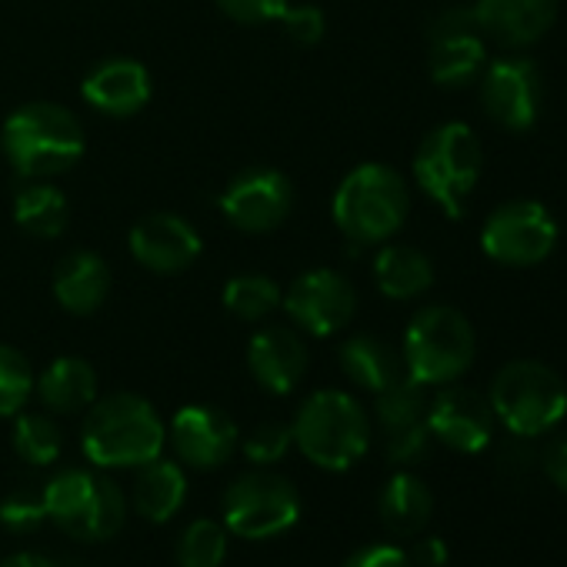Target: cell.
Listing matches in <instances>:
<instances>
[{
    "label": "cell",
    "instance_id": "obj_24",
    "mask_svg": "<svg viewBox=\"0 0 567 567\" xmlns=\"http://www.w3.org/2000/svg\"><path fill=\"white\" fill-rule=\"evenodd\" d=\"M374 284L391 301H411L431 291L434 264L424 250L411 244H384L374 257Z\"/></svg>",
    "mask_w": 567,
    "mask_h": 567
},
{
    "label": "cell",
    "instance_id": "obj_17",
    "mask_svg": "<svg viewBox=\"0 0 567 567\" xmlns=\"http://www.w3.org/2000/svg\"><path fill=\"white\" fill-rule=\"evenodd\" d=\"M431 437L461 454H477L494 437V411L491 401L471 388H444L427 404Z\"/></svg>",
    "mask_w": 567,
    "mask_h": 567
},
{
    "label": "cell",
    "instance_id": "obj_5",
    "mask_svg": "<svg viewBox=\"0 0 567 567\" xmlns=\"http://www.w3.org/2000/svg\"><path fill=\"white\" fill-rule=\"evenodd\" d=\"M48 520L58 524L71 540L101 544L121 534L127 520V497L117 481L97 471H64L44 484Z\"/></svg>",
    "mask_w": 567,
    "mask_h": 567
},
{
    "label": "cell",
    "instance_id": "obj_39",
    "mask_svg": "<svg viewBox=\"0 0 567 567\" xmlns=\"http://www.w3.org/2000/svg\"><path fill=\"white\" fill-rule=\"evenodd\" d=\"M411 560L417 567H444L447 564V544L441 537H424V540H417Z\"/></svg>",
    "mask_w": 567,
    "mask_h": 567
},
{
    "label": "cell",
    "instance_id": "obj_31",
    "mask_svg": "<svg viewBox=\"0 0 567 567\" xmlns=\"http://www.w3.org/2000/svg\"><path fill=\"white\" fill-rule=\"evenodd\" d=\"M227 557V527L210 520V517H197L194 524H187L177 537V564L181 567H220Z\"/></svg>",
    "mask_w": 567,
    "mask_h": 567
},
{
    "label": "cell",
    "instance_id": "obj_40",
    "mask_svg": "<svg viewBox=\"0 0 567 567\" xmlns=\"http://www.w3.org/2000/svg\"><path fill=\"white\" fill-rule=\"evenodd\" d=\"M0 567H58V564L44 554H11L0 560Z\"/></svg>",
    "mask_w": 567,
    "mask_h": 567
},
{
    "label": "cell",
    "instance_id": "obj_18",
    "mask_svg": "<svg viewBox=\"0 0 567 567\" xmlns=\"http://www.w3.org/2000/svg\"><path fill=\"white\" fill-rule=\"evenodd\" d=\"M127 247L151 274H181L200 257V234L181 214H147L131 227Z\"/></svg>",
    "mask_w": 567,
    "mask_h": 567
},
{
    "label": "cell",
    "instance_id": "obj_37",
    "mask_svg": "<svg viewBox=\"0 0 567 567\" xmlns=\"http://www.w3.org/2000/svg\"><path fill=\"white\" fill-rule=\"evenodd\" d=\"M344 567H414L411 554H404L394 544H368L361 550H354Z\"/></svg>",
    "mask_w": 567,
    "mask_h": 567
},
{
    "label": "cell",
    "instance_id": "obj_35",
    "mask_svg": "<svg viewBox=\"0 0 567 567\" xmlns=\"http://www.w3.org/2000/svg\"><path fill=\"white\" fill-rule=\"evenodd\" d=\"M277 21H280L284 34H288L295 44H305V48H315L328 31L324 11L315 8V4H288Z\"/></svg>",
    "mask_w": 567,
    "mask_h": 567
},
{
    "label": "cell",
    "instance_id": "obj_1",
    "mask_svg": "<svg viewBox=\"0 0 567 567\" xmlns=\"http://www.w3.org/2000/svg\"><path fill=\"white\" fill-rule=\"evenodd\" d=\"M0 147H4L14 171L28 181H48L54 174L71 171L84 157V124L74 111L34 101L18 107L0 131Z\"/></svg>",
    "mask_w": 567,
    "mask_h": 567
},
{
    "label": "cell",
    "instance_id": "obj_7",
    "mask_svg": "<svg viewBox=\"0 0 567 567\" xmlns=\"http://www.w3.org/2000/svg\"><path fill=\"white\" fill-rule=\"evenodd\" d=\"M401 358L404 374L421 388L451 384L474 361V328L461 311L447 305H431L411 318Z\"/></svg>",
    "mask_w": 567,
    "mask_h": 567
},
{
    "label": "cell",
    "instance_id": "obj_11",
    "mask_svg": "<svg viewBox=\"0 0 567 567\" xmlns=\"http://www.w3.org/2000/svg\"><path fill=\"white\" fill-rule=\"evenodd\" d=\"M280 305L298 331L311 338H331L351 324L358 311V291L341 270L315 267L291 284L288 295H280Z\"/></svg>",
    "mask_w": 567,
    "mask_h": 567
},
{
    "label": "cell",
    "instance_id": "obj_26",
    "mask_svg": "<svg viewBox=\"0 0 567 567\" xmlns=\"http://www.w3.org/2000/svg\"><path fill=\"white\" fill-rule=\"evenodd\" d=\"M34 388L51 414H81L97 401V374L84 358H58Z\"/></svg>",
    "mask_w": 567,
    "mask_h": 567
},
{
    "label": "cell",
    "instance_id": "obj_16",
    "mask_svg": "<svg viewBox=\"0 0 567 567\" xmlns=\"http://www.w3.org/2000/svg\"><path fill=\"white\" fill-rule=\"evenodd\" d=\"M171 444H174L181 464H187L194 471H214L234 457L240 437H237V424L220 408L190 404L174 414Z\"/></svg>",
    "mask_w": 567,
    "mask_h": 567
},
{
    "label": "cell",
    "instance_id": "obj_32",
    "mask_svg": "<svg viewBox=\"0 0 567 567\" xmlns=\"http://www.w3.org/2000/svg\"><path fill=\"white\" fill-rule=\"evenodd\" d=\"M34 371L31 361L18 351L0 344V417H14L24 411L34 391Z\"/></svg>",
    "mask_w": 567,
    "mask_h": 567
},
{
    "label": "cell",
    "instance_id": "obj_38",
    "mask_svg": "<svg viewBox=\"0 0 567 567\" xmlns=\"http://www.w3.org/2000/svg\"><path fill=\"white\" fill-rule=\"evenodd\" d=\"M544 471H547V477H550L560 491H567V437H560V441H554V444L547 447V454H544Z\"/></svg>",
    "mask_w": 567,
    "mask_h": 567
},
{
    "label": "cell",
    "instance_id": "obj_3",
    "mask_svg": "<svg viewBox=\"0 0 567 567\" xmlns=\"http://www.w3.org/2000/svg\"><path fill=\"white\" fill-rule=\"evenodd\" d=\"M331 210L334 224L351 244H384L404 227L411 210V190L394 167L361 164L338 184Z\"/></svg>",
    "mask_w": 567,
    "mask_h": 567
},
{
    "label": "cell",
    "instance_id": "obj_27",
    "mask_svg": "<svg viewBox=\"0 0 567 567\" xmlns=\"http://www.w3.org/2000/svg\"><path fill=\"white\" fill-rule=\"evenodd\" d=\"M378 511H381V520L391 534L398 537H414L424 530V524L431 520V511H434V497H431V487L417 477V474H394L384 491H381V501H378Z\"/></svg>",
    "mask_w": 567,
    "mask_h": 567
},
{
    "label": "cell",
    "instance_id": "obj_15",
    "mask_svg": "<svg viewBox=\"0 0 567 567\" xmlns=\"http://www.w3.org/2000/svg\"><path fill=\"white\" fill-rule=\"evenodd\" d=\"M384 451L394 464H414L431 447V427H427V398L424 388L411 378H401L388 391L378 394L374 404Z\"/></svg>",
    "mask_w": 567,
    "mask_h": 567
},
{
    "label": "cell",
    "instance_id": "obj_14",
    "mask_svg": "<svg viewBox=\"0 0 567 567\" xmlns=\"http://www.w3.org/2000/svg\"><path fill=\"white\" fill-rule=\"evenodd\" d=\"M295 207V187L274 167H250L237 174L224 194L220 210L227 224H234L244 234H267L288 220Z\"/></svg>",
    "mask_w": 567,
    "mask_h": 567
},
{
    "label": "cell",
    "instance_id": "obj_19",
    "mask_svg": "<svg viewBox=\"0 0 567 567\" xmlns=\"http://www.w3.org/2000/svg\"><path fill=\"white\" fill-rule=\"evenodd\" d=\"M247 371L267 394H291L308 374V348L288 324H267L247 344Z\"/></svg>",
    "mask_w": 567,
    "mask_h": 567
},
{
    "label": "cell",
    "instance_id": "obj_23",
    "mask_svg": "<svg viewBox=\"0 0 567 567\" xmlns=\"http://www.w3.org/2000/svg\"><path fill=\"white\" fill-rule=\"evenodd\" d=\"M184 497H187V474L177 461L154 457L137 467L131 501L147 524H167L184 507Z\"/></svg>",
    "mask_w": 567,
    "mask_h": 567
},
{
    "label": "cell",
    "instance_id": "obj_20",
    "mask_svg": "<svg viewBox=\"0 0 567 567\" xmlns=\"http://www.w3.org/2000/svg\"><path fill=\"white\" fill-rule=\"evenodd\" d=\"M474 21L484 41L507 51H524L554 28L557 0H477Z\"/></svg>",
    "mask_w": 567,
    "mask_h": 567
},
{
    "label": "cell",
    "instance_id": "obj_4",
    "mask_svg": "<svg viewBox=\"0 0 567 567\" xmlns=\"http://www.w3.org/2000/svg\"><path fill=\"white\" fill-rule=\"evenodd\" d=\"M298 451L324 471H351L371 447V417L344 391L311 394L291 424Z\"/></svg>",
    "mask_w": 567,
    "mask_h": 567
},
{
    "label": "cell",
    "instance_id": "obj_30",
    "mask_svg": "<svg viewBox=\"0 0 567 567\" xmlns=\"http://www.w3.org/2000/svg\"><path fill=\"white\" fill-rule=\"evenodd\" d=\"M61 427L48 414H21L14 424V451L31 467H48L61 457Z\"/></svg>",
    "mask_w": 567,
    "mask_h": 567
},
{
    "label": "cell",
    "instance_id": "obj_25",
    "mask_svg": "<svg viewBox=\"0 0 567 567\" xmlns=\"http://www.w3.org/2000/svg\"><path fill=\"white\" fill-rule=\"evenodd\" d=\"M341 371L364 391L381 394L391 384H398L404 374V358L381 338L374 334H358L344 341L341 348Z\"/></svg>",
    "mask_w": 567,
    "mask_h": 567
},
{
    "label": "cell",
    "instance_id": "obj_21",
    "mask_svg": "<svg viewBox=\"0 0 567 567\" xmlns=\"http://www.w3.org/2000/svg\"><path fill=\"white\" fill-rule=\"evenodd\" d=\"M81 94L101 114L131 117V114H141L151 101V74L137 61L111 58L84 78Z\"/></svg>",
    "mask_w": 567,
    "mask_h": 567
},
{
    "label": "cell",
    "instance_id": "obj_34",
    "mask_svg": "<svg viewBox=\"0 0 567 567\" xmlns=\"http://www.w3.org/2000/svg\"><path fill=\"white\" fill-rule=\"evenodd\" d=\"M48 520L44 491H14L0 504V524L14 534H31Z\"/></svg>",
    "mask_w": 567,
    "mask_h": 567
},
{
    "label": "cell",
    "instance_id": "obj_28",
    "mask_svg": "<svg viewBox=\"0 0 567 567\" xmlns=\"http://www.w3.org/2000/svg\"><path fill=\"white\" fill-rule=\"evenodd\" d=\"M14 217L34 237H61L71 220V204L54 184L28 181L14 197Z\"/></svg>",
    "mask_w": 567,
    "mask_h": 567
},
{
    "label": "cell",
    "instance_id": "obj_13",
    "mask_svg": "<svg viewBox=\"0 0 567 567\" xmlns=\"http://www.w3.org/2000/svg\"><path fill=\"white\" fill-rule=\"evenodd\" d=\"M540 104L544 78L530 58H501L481 71V107L504 131H530Z\"/></svg>",
    "mask_w": 567,
    "mask_h": 567
},
{
    "label": "cell",
    "instance_id": "obj_29",
    "mask_svg": "<svg viewBox=\"0 0 567 567\" xmlns=\"http://www.w3.org/2000/svg\"><path fill=\"white\" fill-rule=\"evenodd\" d=\"M224 308L237 321L257 324L280 308V288L264 274H237L227 280V288H224Z\"/></svg>",
    "mask_w": 567,
    "mask_h": 567
},
{
    "label": "cell",
    "instance_id": "obj_6",
    "mask_svg": "<svg viewBox=\"0 0 567 567\" xmlns=\"http://www.w3.org/2000/svg\"><path fill=\"white\" fill-rule=\"evenodd\" d=\"M481 164L484 151L477 134L467 124L451 121L421 141L414 154V181L447 217L457 220L481 181Z\"/></svg>",
    "mask_w": 567,
    "mask_h": 567
},
{
    "label": "cell",
    "instance_id": "obj_12",
    "mask_svg": "<svg viewBox=\"0 0 567 567\" xmlns=\"http://www.w3.org/2000/svg\"><path fill=\"white\" fill-rule=\"evenodd\" d=\"M427 68L441 87H464L481 78L487 68V44L477 31L474 8L451 4L444 8L427 31Z\"/></svg>",
    "mask_w": 567,
    "mask_h": 567
},
{
    "label": "cell",
    "instance_id": "obj_10",
    "mask_svg": "<svg viewBox=\"0 0 567 567\" xmlns=\"http://www.w3.org/2000/svg\"><path fill=\"white\" fill-rule=\"evenodd\" d=\"M557 224L537 200H507L494 207L481 227V247L504 267H534L550 257Z\"/></svg>",
    "mask_w": 567,
    "mask_h": 567
},
{
    "label": "cell",
    "instance_id": "obj_8",
    "mask_svg": "<svg viewBox=\"0 0 567 567\" xmlns=\"http://www.w3.org/2000/svg\"><path fill=\"white\" fill-rule=\"evenodd\" d=\"M491 411L517 437H537L567 414V388L540 361H511L491 381Z\"/></svg>",
    "mask_w": 567,
    "mask_h": 567
},
{
    "label": "cell",
    "instance_id": "obj_2",
    "mask_svg": "<svg viewBox=\"0 0 567 567\" xmlns=\"http://www.w3.org/2000/svg\"><path fill=\"white\" fill-rule=\"evenodd\" d=\"M164 421L137 394H111L87 408L81 431L84 454L97 467H141L164 451Z\"/></svg>",
    "mask_w": 567,
    "mask_h": 567
},
{
    "label": "cell",
    "instance_id": "obj_22",
    "mask_svg": "<svg viewBox=\"0 0 567 567\" xmlns=\"http://www.w3.org/2000/svg\"><path fill=\"white\" fill-rule=\"evenodd\" d=\"M111 295V270L91 250L68 254L54 270V298L71 315H94Z\"/></svg>",
    "mask_w": 567,
    "mask_h": 567
},
{
    "label": "cell",
    "instance_id": "obj_9",
    "mask_svg": "<svg viewBox=\"0 0 567 567\" xmlns=\"http://www.w3.org/2000/svg\"><path fill=\"white\" fill-rule=\"evenodd\" d=\"M301 520L298 487L274 471L240 474L224 491V527L244 540H267Z\"/></svg>",
    "mask_w": 567,
    "mask_h": 567
},
{
    "label": "cell",
    "instance_id": "obj_36",
    "mask_svg": "<svg viewBox=\"0 0 567 567\" xmlns=\"http://www.w3.org/2000/svg\"><path fill=\"white\" fill-rule=\"evenodd\" d=\"M217 4L237 24H270L284 14L288 0H217Z\"/></svg>",
    "mask_w": 567,
    "mask_h": 567
},
{
    "label": "cell",
    "instance_id": "obj_33",
    "mask_svg": "<svg viewBox=\"0 0 567 567\" xmlns=\"http://www.w3.org/2000/svg\"><path fill=\"white\" fill-rule=\"evenodd\" d=\"M295 444V431L288 424L280 421H264L257 424L247 437H244V454L250 464L257 467H270V464H280L284 457H288Z\"/></svg>",
    "mask_w": 567,
    "mask_h": 567
}]
</instances>
